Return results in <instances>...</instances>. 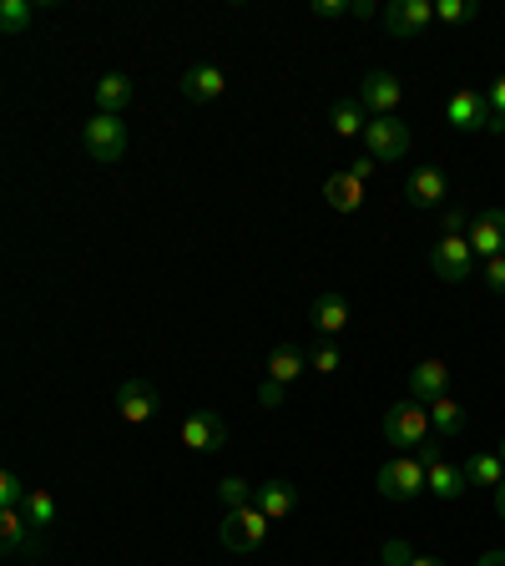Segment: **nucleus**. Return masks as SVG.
Wrapping results in <instances>:
<instances>
[{"instance_id":"f257e3e1","label":"nucleus","mask_w":505,"mask_h":566,"mask_svg":"<svg viewBox=\"0 0 505 566\" xmlns=\"http://www.w3.org/2000/svg\"><path fill=\"white\" fill-rule=\"evenodd\" d=\"M385 440H389V446H399V450L430 446V405H420V399L389 405V410H385Z\"/></svg>"},{"instance_id":"f03ea898","label":"nucleus","mask_w":505,"mask_h":566,"mask_svg":"<svg viewBox=\"0 0 505 566\" xmlns=\"http://www.w3.org/2000/svg\"><path fill=\"white\" fill-rule=\"evenodd\" d=\"M82 147H86V157H92V162H101V168L121 162V157H127V121L97 111V117L82 127Z\"/></svg>"},{"instance_id":"7ed1b4c3","label":"nucleus","mask_w":505,"mask_h":566,"mask_svg":"<svg viewBox=\"0 0 505 566\" xmlns=\"http://www.w3.org/2000/svg\"><path fill=\"white\" fill-rule=\"evenodd\" d=\"M268 526H273V521H268L258 506H238V511H228V516H223V531H217V542L228 546V552L248 556V552H258V546H264Z\"/></svg>"},{"instance_id":"20e7f679","label":"nucleus","mask_w":505,"mask_h":566,"mask_svg":"<svg viewBox=\"0 0 505 566\" xmlns=\"http://www.w3.org/2000/svg\"><path fill=\"white\" fill-rule=\"evenodd\" d=\"M374 485H379V495L385 501H415V495L425 491V460L420 456H395L379 466V476H374Z\"/></svg>"},{"instance_id":"39448f33","label":"nucleus","mask_w":505,"mask_h":566,"mask_svg":"<svg viewBox=\"0 0 505 566\" xmlns=\"http://www.w3.org/2000/svg\"><path fill=\"white\" fill-rule=\"evenodd\" d=\"M430 268H434V278H445V284H470V274H475V248H470V238L445 233V238L430 248Z\"/></svg>"},{"instance_id":"423d86ee","label":"nucleus","mask_w":505,"mask_h":566,"mask_svg":"<svg viewBox=\"0 0 505 566\" xmlns=\"http://www.w3.org/2000/svg\"><path fill=\"white\" fill-rule=\"evenodd\" d=\"M364 152H369L374 162H399V157L409 152V127L399 117H369V127H364Z\"/></svg>"},{"instance_id":"0eeeda50","label":"nucleus","mask_w":505,"mask_h":566,"mask_svg":"<svg viewBox=\"0 0 505 566\" xmlns=\"http://www.w3.org/2000/svg\"><path fill=\"white\" fill-rule=\"evenodd\" d=\"M434 25V0H389L385 6V31L395 41H415Z\"/></svg>"},{"instance_id":"6e6552de","label":"nucleus","mask_w":505,"mask_h":566,"mask_svg":"<svg viewBox=\"0 0 505 566\" xmlns=\"http://www.w3.org/2000/svg\"><path fill=\"white\" fill-rule=\"evenodd\" d=\"M445 121L455 127V132H491V102L475 92V86H455L445 97Z\"/></svg>"},{"instance_id":"1a4fd4ad","label":"nucleus","mask_w":505,"mask_h":566,"mask_svg":"<svg viewBox=\"0 0 505 566\" xmlns=\"http://www.w3.org/2000/svg\"><path fill=\"white\" fill-rule=\"evenodd\" d=\"M182 446L197 450V456H213V450L228 446V420L217 410H193L182 420Z\"/></svg>"},{"instance_id":"9d476101","label":"nucleus","mask_w":505,"mask_h":566,"mask_svg":"<svg viewBox=\"0 0 505 566\" xmlns=\"http://www.w3.org/2000/svg\"><path fill=\"white\" fill-rule=\"evenodd\" d=\"M41 536H46V531L31 526L25 511L0 506V552L6 556H41Z\"/></svg>"},{"instance_id":"9b49d317","label":"nucleus","mask_w":505,"mask_h":566,"mask_svg":"<svg viewBox=\"0 0 505 566\" xmlns=\"http://www.w3.org/2000/svg\"><path fill=\"white\" fill-rule=\"evenodd\" d=\"M111 410H117L127 425H147L157 410H162V395H157L152 380H127V385L117 389V399H111Z\"/></svg>"},{"instance_id":"f8f14e48","label":"nucleus","mask_w":505,"mask_h":566,"mask_svg":"<svg viewBox=\"0 0 505 566\" xmlns=\"http://www.w3.org/2000/svg\"><path fill=\"white\" fill-rule=\"evenodd\" d=\"M470 248H475V258H501L505 254V207L491 203L481 207V213L470 217Z\"/></svg>"},{"instance_id":"ddd939ff","label":"nucleus","mask_w":505,"mask_h":566,"mask_svg":"<svg viewBox=\"0 0 505 566\" xmlns=\"http://www.w3.org/2000/svg\"><path fill=\"white\" fill-rule=\"evenodd\" d=\"M399 102H405V86H399L395 72H369L359 82V107L369 111V117H395Z\"/></svg>"},{"instance_id":"4468645a","label":"nucleus","mask_w":505,"mask_h":566,"mask_svg":"<svg viewBox=\"0 0 505 566\" xmlns=\"http://www.w3.org/2000/svg\"><path fill=\"white\" fill-rule=\"evenodd\" d=\"M223 92H228V76H223V66H213V61H197V66H187V72H182V97L197 102V107L217 102Z\"/></svg>"},{"instance_id":"2eb2a0df","label":"nucleus","mask_w":505,"mask_h":566,"mask_svg":"<svg viewBox=\"0 0 505 566\" xmlns=\"http://www.w3.org/2000/svg\"><path fill=\"white\" fill-rule=\"evenodd\" d=\"M440 395H450V364L445 360H420L409 370V399L434 405Z\"/></svg>"},{"instance_id":"dca6fc26","label":"nucleus","mask_w":505,"mask_h":566,"mask_svg":"<svg viewBox=\"0 0 505 566\" xmlns=\"http://www.w3.org/2000/svg\"><path fill=\"white\" fill-rule=\"evenodd\" d=\"M350 324H354V309H350V299H344L339 289H329V293L313 299V329H319L324 339H339Z\"/></svg>"},{"instance_id":"f3484780","label":"nucleus","mask_w":505,"mask_h":566,"mask_svg":"<svg viewBox=\"0 0 505 566\" xmlns=\"http://www.w3.org/2000/svg\"><path fill=\"white\" fill-rule=\"evenodd\" d=\"M450 197V182L440 168H415L405 182V203L409 207H440Z\"/></svg>"},{"instance_id":"a211bd4d","label":"nucleus","mask_w":505,"mask_h":566,"mask_svg":"<svg viewBox=\"0 0 505 566\" xmlns=\"http://www.w3.org/2000/svg\"><path fill=\"white\" fill-rule=\"evenodd\" d=\"M253 506L264 511L268 521H283L299 511V485L293 481H264L258 491H253Z\"/></svg>"},{"instance_id":"6ab92c4d","label":"nucleus","mask_w":505,"mask_h":566,"mask_svg":"<svg viewBox=\"0 0 505 566\" xmlns=\"http://www.w3.org/2000/svg\"><path fill=\"white\" fill-rule=\"evenodd\" d=\"M425 491H434L440 501H460V495H465V470L450 466L445 456L425 460Z\"/></svg>"},{"instance_id":"aec40b11","label":"nucleus","mask_w":505,"mask_h":566,"mask_svg":"<svg viewBox=\"0 0 505 566\" xmlns=\"http://www.w3.org/2000/svg\"><path fill=\"white\" fill-rule=\"evenodd\" d=\"M92 97H97V111H107V117H121V111L137 102V86H132V76L107 72L97 82V92H92Z\"/></svg>"},{"instance_id":"412c9836","label":"nucleus","mask_w":505,"mask_h":566,"mask_svg":"<svg viewBox=\"0 0 505 566\" xmlns=\"http://www.w3.org/2000/svg\"><path fill=\"white\" fill-rule=\"evenodd\" d=\"M324 203L334 207V213H359L364 207V182L354 178V172H334V178L324 182Z\"/></svg>"},{"instance_id":"4be33fe9","label":"nucleus","mask_w":505,"mask_h":566,"mask_svg":"<svg viewBox=\"0 0 505 566\" xmlns=\"http://www.w3.org/2000/svg\"><path fill=\"white\" fill-rule=\"evenodd\" d=\"M460 470H465V485H481V491H495V485L505 481L501 450H475V456H470Z\"/></svg>"},{"instance_id":"5701e85b","label":"nucleus","mask_w":505,"mask_h":566,"mask_svg":"<svg viewBox=\"0 0 505 566\" xmlns=\"http://www.w3.org/2000/svg\"><path fill=\"white\" fill-rule=\"evenodd\" d=\"M329 127H334V137L354 142V137H364V127H369V111L359 107V97H344L329 107Z\"/></svg>"},{"instance_id":"b1692460","label":"nucleus","mask_w":505,"mask_h":566,"mask_svg":"<svg viewBox=\"0 0 505 566\" xmlns=\"http://www.w3.org/2000/svg\"><path fill=\"white\" fill-rule=\"evenodd\" d=\"M303 370H309V354H303L299 344H278V350L268 354V380H278V385H293Z\"/></svg>"},{"instance_id":"393cba45","label":"nucleus","mask_w":505,"mask_h":566,"mask_svg":"<svg viewBox=\"0 0 505 566\" xmlns=\"http://www.w3.org/2000/svg\"><path fill=\"white\" fill-rule=\"evenodd\" d=\"M430 430L440 435V440H460V435H465V410H460L450 395H440L430 405Z\"/></svg>"},{"instance_id":"a878e982","label":"nucleus","mask_w":505,"mask_h":566,"mask_svg":"<svg viewBox=\"0 0 505 566\" xmlns=\"http://www.w3.org/2000/svg\"><path fill=\"white\" fill-rule=\"evenodd\" d=\"M25 516H31V526H36V531H51V526H56V495H51V491H41V485H36V491H31V501H25Z\"/></svg>"},{"instance_id":"bb28decb","label":"nucleus","mask_w":505,"mask_h":566,"mask_svg":"<svg viewBox=\"0 0 505 566\" xmlns=\"http://www.w3.org/2000/svg\"><path fill=\"white\" fill-rule=\"evenodd\" d=\"M31 0H0V31H6V36H21L25 25H31Z\"/></svg>"},{"instance_id":"cd10ccee","label":"nucleus","mask_w":505,"mask_h":566,"mask_svg":"<svg viewBox=\"0 0 505 566\" xmlns=\"http://www.w3.org/2000/svg\"><path fill=\"white\" fill-rule=\"evenodd\" d=\"M31 491H36V485H25L21 470H6V476H0V506H15V511H21L25 501H31Z\"/></svg>"},{"instance_id":"c85d7f7f","label":"nucleus","mask_w":505,"mask_h":566,"mask_svg":"<svg viewBox=\"0 0 505 566\" xmlns=\"http://www.w3.org/2000/svg\"><path fill=\"white\" fill-rule=\"evenodd\" d=\"M253 491H258V485H248L243 476H228V481L217 485V501L228 511H238V506H253Z\"/></svg>"},{"instance_id":"c756f323","label":"nucleus","mask_w":505,"mask_h":566,"mask_svg":"<svg viewBox=\"0 0 505 566\" xmlns=\"http://www.w3.org/2000/svg\"><path fill=\"white\" fill-rule=\"evenodd\" d=\"M434 21L465 25V21H475V6L470 0H434Z\"/></svg>"},{"instance_id":"7c9ffc66","label":"nucleus","mask_w":505,"mask_h":566,"mask_svg":"<svg viewBox=\"0 0 505 566\" xmlns=\"http://www.w3.org/2000/svg\"><path fill=\"white\" fill-rule=\"evenodd\" d=\"M339 364H344V350H339V344H313L309 350V370L313 374H334Z\"/></svg>"},{"instance_id":"2f4dec72","label":"nucleus","mask_w":505,"mask_h":566,"mask_svg":"<svg viewBox=\"0 0 505 566\" xmlns=\"http://www.w3.org/2000/svg\"><path fill=\"white\" fill-rule=\"evenodd\" d=\"M485 102H491V132H505V76H495L491 82Z\"/></svg>"},{"instance_id":"473e14b6","label":"nucleus","mask_w":505,"mask_h":566,"mask_svg":"<svg viewBox=\"0 0 505 566\" xmlns=\"http://www.w3.org/2000/svg\"><path fill=\"white\" fill-rule=\"evenodd\" d=\"M485 289L505 299V254L501 258H485Z\"/></svg>"},{"instance_id":"72a5a7b5","label":"nucleus","mask_w":505,"mask_h":566,"mask_svg":"<svg viewBox=\"0 0 505 566\" xmlns=\"http://www.w3.org/2000/svg\"><path fill=\"white\" fill-rule=\"evenodd\" d=\"M354 6L350 0H313V15H319V21H339V15H350Z\"/></svg>"},{"instance_id":"f704fd0d","label":"nucleus","mask_w":505,"mask_h":566,"mask_svg":"<svg viewBox=\"0 0 505 566\" xmlns=\"http://www.w3.org/2000/svg\"><path fill=\"white\" fill-rule=\"evenodd\" d=\"M283 389H289V385H278V380H264V385H258V405H264V410H278V405H283Z\"/></svg>"},{"instance_id":"c9c22d12","label":"nucleus","mask_w":505,"mask_h":566,"mask_svg":"<svg viewBox=\"0 0 505 566\" xmlns=\"http://www.w3.org/2000/svg\"><path fill=\"white\" fill-rule=\"evenodd\" d=\"M409 562H415L409 542H399V536H395V542H385V566H409Z\"/></svg>"},{"instance_id":"e433bc0d","label":"nucleus","mask_w":505,"mask_h":566,"mask_svg":"<svg viewBox=\"0 0 505 566\" xmlns=\"http://www.w3.org/2000/svg\"><path fill=\"white\" fill-rule=\"evenodd\" d=\"M445 233H455V238H465V233H470V213H465V207H445Z\"/></svg>"},{"instance_id":"4c0bfd02","label":"nucleus","mask_w":505,"mask_h":566,"mask_svg":"<svg viewBox=\"0 0 505 566\" xmlns=\"http://www.w3.org/2000/svg\"><path fill=\"white\" fill-rule=\"evenodd\" d=\"M350 172H354V178H359V182H369V178H374V172H379V162H374V157H369V152H364V157H359V162H354V168H350Z\"/></svg>"},{"instance_id":"58836bf2","label":"nucleus","mask_w":505,"mask_h":566,"mask_svg":"<svg viewBox=\"0 0 505 566\" xmlns=\"http://www.w3.org/2000/svg\"><path fill=\"white\" fill-rule=\"evenodd\" d=\"M350 15H354V21H369L374 6H369V0H354V11H350Z\"/></svg>"},{"instance_id":"ea45409f","label":"nucleus","mask_w":505,"mask_h":566,"mask_svg":"<svg viewBox=\"0 0 505 566\" xmlns=\"http://www.w3.org/2000/svg\"><path fill=\"white\" fill-rule=\"evenodd\" d=\"M491 495H495V516H501V521H505V481H501V485H495V491H491Z\"/></svg>"},{"instance_id":"a19ab883","label":"nucleus","mask_w":505,"mask_h":566,"mask_svg":"<svg viewBox=\"0 0 505 566\" xmlns=\"http://www.w3.org/2000/svg\"><path fill=\"white\" fill-rule=\"evenodd\" d=\"M475 566H505V552H485V556H481V562H475Z\"/></svg>"},{"instance_id":"79ce46f5","label":"nucleus","mask_w":505,"mask_h":566,"mask_svg":"<svg viewBox=\"0 0 505 566\" xmlns=\"http://www.w3.org/2000/svg\"><path fill=\"white\" fill-rule=\"evenodd\" d=\"M409 566H445V562H440V556H415Z\"/></svg>"},{"instance_id":"37998d69","label":"nucleus","mask_w":505,"mask_h":566,"mask_svg":"<svg viewBox=\"0 0 505 566\" xmlns=\"http://www.w3.org/2000/svg\"><path fill=\"white\" fill-rule=\"evenodd\" d=\"M501 460H505V440H501Z\"/></svg>"}]
</instances>
